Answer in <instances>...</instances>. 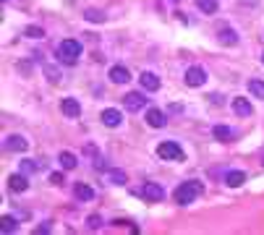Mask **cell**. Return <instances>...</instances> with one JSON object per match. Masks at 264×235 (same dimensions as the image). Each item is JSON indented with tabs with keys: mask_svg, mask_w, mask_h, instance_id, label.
Instances as JSON below:
<instances>
[{
	"mask_svg": "<svg viewBox=\"0 0 264 235\" xmlns=\"http://www.w3.org/2000/svg\"><path fill=\"white\" fill-rule=\"evenodd\" d=\"M110 81L112 84H128V81H131V73H128L126 65H112L110 68Z\"/></svg>",
	"mask_w": 264,
	"mask_h": 235,
	"instance_id": "ba28073f",
	"label": "cell"
},
{
	"mask_svg": "<svg viewBox=\"0 0 264 235\" xmlns=\"http://www.w3.org/2000/svg\"><path fill=\"white\" fill-rule=\"evenodd\" d=\"M84 19H87V21H92V24H94V21L100 24V21H105V13H102V11L89 8V11H84Z\"/></svg>",
	"mask_w": 264,
	"mask_h": 235,
	"instance_id": "cb8c5ba5",
	"label": "cell"
},
{
	"mask_svg": "<svg viewBox=\"0 0 264 235\" xmlns=\"http://www.w3.org/2000/svg\"><path fill=\"white\" fill-rule=\"evenodd\" d=\"M141 196H144L147 201H162L165 199V191H162V186H157V183H144L141 186Z\"/></svg>",
	"mask_w": 264,
	"mask_h": 235,
	"instance_id": "8992f818",
	"label": "cell"
},
{
	"mask_svg": "<svg viewBox=\"0 0 264 235\" xmlns=\"http://www.w3.org/2000/svg\"><path fill=\"white\" fill-rule=\"evenodd\" d=\"M196 8L201 13H217V0H196Z\"/></svg>",
	"mask_w": 264,
	"mask_h": 235,
	"instance_id": "7402d4cb",
	"label": "cell"
},
{
	"mask_svg": "<svg viewBox=\"0 0 264 235\" xmlns=\"http://www.w3.org/2000/svg\"><path fill=\"white\" fill-rule=\"evenodd\" d=\"M63 180H66L63 172H52V175H50V183L52 186H63Z\"/></svg>",
	"mask_w": 264,
	"mask_h": 235,
	"instance_id": "83f0119b",
	"label": "cell"
},
{
	"mask_svg": "<svg viewBox=\"0 0 264 235\" xmlns=\"http://www.w3.org/2000/svg\"><path fill=\"white\" fill-rule=\"evenodd\" d=\"M8 186H11V191H16V193H24L26 188H29L26 172H16V175H11V178H8Z\"/></svg>",
	"mask_w": 264,
	"mask_h": 235,
	"instance_id": "30bf717a",
	"label": "cell"
},
{
	"mask_svg": "<svg viewBox=\"0 0 264 235\" xmlns=\"http://www.w3.org/2000/svg\"><path fill=\"white\" fill-rule=\"evenodd\" d=\"M248 92H251L254 97H259V100H264V81L251 79V81H248Z\"/></svg>",
	"mask_w": 264,
	"mask_h": 235,
	"instance_id": "44dd1931",
	"label": "cell"
},
{
	"mask_svg": "<svg viewBox=\"0 0 264 235\" xmlns=\"http://www.w3.org/2000/svg\"><path fill=\"white\" fill-rule=\"evenodd\" d=\"M81 58V42L76 40H63L58 44V60L66 65H76V60Z\"/></svg>",
	"mask_w": 264,
	"mask_h": 235,
	"instance_id": "7a4b0ae2",
	"label": "cell"
},
{
	"mask_svg": "<svg viewBox=\"0 0 264 235\" xmlns=\"http://www.w3.org/2000/svg\"><path fill=\"white\" fill-rule=\"evenodd\" d=\"M204 191V186H201V180H186V183H180L176 191H173V199L178 204H191L201 196Z\"/></svg>",
	"mask_w": 264,
	"mask_h": 235,
	"instance_id": "6da1fadb",
	"label": "cell"
},
{
	"mask_svg": "<svg viewBox=\"0 0 264 235\" xmlns=\"http://www.w3.org/2000/svg\"><path fill=\"white\" fill-rule=\"evenodd\" d=\"M262 63H264V55H262Z\"/></svg>",
	"mask_w": 264,
	"mask_h": 235,
	"instance_id": "f546056e",
	"label": "cell"
},
{
	"mask_svg": "<svg viewBox=\"0 0 264 235\" xmlns=\"http://www.w3.org/2000/svg\"><path fill=\"white\" fill-rule=\"evenodd\" d=\"M58 160H60V165H63V170H73V168H76V157H73L71 151H60Z\"/></svg>",
	"mask_w": 264,
	"mask_h": 235,
	"instance_id": "d6986e66",
	"label": "cell"
},
{
	"mask_svg": "<svg viewBox=\"0 0 264 235\" xmlns=\"http://www.w3.org/2000/svg\"><path fill=\"white\" fill-rule=\"evenodd\" d=\"M157 154H160L162 160H170V162L183 160V149H180L176 141H162L160 147H157Z\"/></svg>",
	"mask_w": 264,
	"mask_h": 235,
	"instance_id": "3957f363",
	"label": "cell"
},
{
	"mask_svg": "<svg viewBox=\"0 0 264 235\" xmlns=\"http://www.w3.org/2000/svg\"><path fill=\"white\" fill-rule=\"evenodd\" d=\"M60 110H63V115H68V118H79L81 115V105L76 100H63Z\"/></svg>",
	"mask_w": 264,
	"mask_h": 235,
	"instance_id": "5bb4252c",
	"label": "cell"
},
{
	"mask_svg": "<svg viewBox=\"0 0 264 235\" xmlns=\"http://www.w3.org/2000/svg\"><path fill=\"white\" fill-rule=\"evenodd\" d=\"M37 170H40V162H32V160L21 162V172H37Z\"/></svg>",
	"mask_w": 264,
	"mask_h": 235,
	"instance_id": "484cf974",
	"label": "cell"
},
{
	"mask_svg": "<svg viewBox=\"0 0 264 235\" xmlns=\"http://www.w3.org/2000/svg\"><path fill=\"white\" fill-rule=\"evenodd\" d=\"M108 180H110L112 186H126V180H128V178H126V172H123V170H110V172H108Z\"/></svg>",
	"mask_w": 264,
	"mask_h": 235,
	"instance_id": "ffe728a7",
	"label": "cell"
},
{
	"mask_svg": "<svg viewBox=\"0 0 264 235\" xmlns=\"http://www.w3.org/2000/svg\"><path fill=\"white\" fill-rule=\"evenodd\" d=\"M102 123L108 126V128H118L120 123H123V112L115 110V107H108V110H102Z\"/></svg>",
	"mask_w": 264,
	"mask_h": 235,
	"instance_id": "52a82bcc",
	"label": "cell"
},
{
	"mask_svg": "<svg viewBox=\"0 0 264 235\" xmlns=\"http://www.w3.org/2000/svg\"><path fill=\"white\" fill-rule=\"evenodd\" d=\"M204 81H207V71L201 65H191L186 71V84L188 86H201Z\"/></svg>",
	"mask_w": 264,
	"mask_h": 235,
	"instance_id": "5b68a950",
	"label": "cell"
},
{
	"mask_svg": "<svg viewBox=\"0 0 264 235\" xmlns=\"http://www.w3.org/2000/svg\"><path fill=\"white\" fill-rule=\"evenodd\" d=\"M44 76H47V81H52V84H58L60 81V71L52 65H44Z\"/></svg>",
	"mask_w": 264,
	"mask_h": 235,
	"instance_id": "d4e9b609",
	"label": "cell"
},
{
	"mask_svg": "<svg viewBox=\"0 0 264 235\" xmlns=\"http://www.w3.org/2000/svg\"><path fill=\"white\" fill-rule=\"evenodd\" d=\"M123 105H126V110L139 112V110H144V107H147V97H144V94H139V92H128V94L123 97Z\"/></svg>",
	"mask_w": 264,
	"mask_h": 235,
	"instance_id": "277c9868",
	"label": "cell"
},
{
	"mask_svg": "<svg viewBox=\"0 0 264 235\" xmlns=\"http://www.w3.org/2000/svg\"><path fill=\"white\" fill-rule=\"evenodd\" d=\"M212 133H215V139H220V141H233V136H236V131L228 126H215Z\"/></svg>",
	"mask_w": 264,
	"mask_h": 235,
	"instance_id": "e0dca14e",
	"label": "cell"
},
{
	"mask_svg": "<svg viewBox=\"0 0 264 235\" xmlns=\"http://www.w3.org/2000/svg\"><path fill=\"white\" fill-rule=\"evenodd\" d=\"M0 222H3V225H0V230H3L5 235H8V233H16V230H19V225H16V219H13V217H3Z\"/></svg>",
	"mask_w": 264,
	"mask_h": 235,
	"instance_id": "603a6c76",
	"label": "cell"
},
{
	"mask_svg": "<svg viewBox=\"0 0 264 235\" xmlns=\"http://www.w3.org/2000/svg\"><path fill=\"white\" fill-rule=\"evenodd\" d=\"M87 225H89V227H92V230H97V227H100V225H102V219H100V217H97V214H92V217H89V219H87Z\"/></svg>",
	"mask_w": 264,
	"mask_h": 235,
	"instance_id": "f1b7e54d",
	"label": "cell"
},
{
	"mask_svg": "<svg viewBox=\"0 0 264 235\" xmlns=\"http://www.w3.org/2000/svg\"><path fill=\"white\" fill-rule=\"evenodd\" d=\"M73 196H76L79 201H92L94 199V191L89 186H84V183H76V186H73Z\"/></svg>",
	"mask_w": 264,
	"mask_h": 235,
	"instance_id": "9a60e30c",
	"label": "cell"
},
{
	"mask_svg": "<svg viewBox=\"0 0 264 235\" xmlns=\"http://www.w3.org/2000/svg\"><path fill=\"white\" fill-rule=\"evenodd\" d=\"M233 110H236V115H241V118H248L254 112L251 102L243 100V97H236V100H233Z\"/></svg>",
	"mask_w": 264,
	"mask_h": 235,
	"instance_id": "7c38bea8",
	"label": "cell"
},
{
	"mask_svg": "<svg viewBox=\"0 0 264 235\" xmlns=\"http://www.w3.org/2000/svg\"><path fill=\"white\" fill-rule=\"evenodd\" d=\"M26 147H29V141L24 136H8L5 139V149H11V151H26Z\"/></svg>",
	"mask_w": 264,
	"mask_h": 235,
	"instance_id": "4fadbf2b",
	"label": "cell"
},
{
	"mask_svg": "<svg viewBox=\"0 0 264 235\" xmlns=\"http://www.w3.org/2000/svg\"><path fill=\"white\" fill-rule=\"evenodd\" d=\"M139 81H141V86L149 89V92H154V89H160V76L152 73V71H144L139 76Z\"/></svg>",
	"mask_w": 264,
	"mask_h": 235,
	"instance_id": "8fae6325",
	"label": "cell"
},
{
	"mask_svg": "<svg viewBox=\"0 0 264 235\" xmlns=\"http://www.w3.org/2000/svg\"><path fill=\"white\" fill-rule=\"evenodd\" d=\"M243 180H246V172L243 170H230L228 175H225V183H228L230 188H238Z\"/></svg>",
	"mask_w": 264,
	"mask_h": 235,
	"instance_id": "2e32d148",
	"label": "cell"
},
{
	"mask_svg": "<svg viewBox=\"0 0 264 235\" xmlns=\"http://www.w3.org/2000/svg\"><path fill=\"white\" fill-rule=\"evenodd\" d=\"M220 42L222 44H238V34L233 32V29H220Z\"/></svg>",
	"mask_w": 264,
	"mask_h": 235,
	"instance_id": "ac0fdd59",
	"label": "cell"
},
{
	"mask_svg": "<svg viewBox=\"0 0 264 235\" xmlns=\"http://www.w3.org/2000/svg\"><path fill=\"white\" fill-rule=\"evenodd\" d=\"M26 37H32V40H40V37H44V32L40 26H26Z\"/></svg>",
	"mask_w": 264,
	"mask_h": 235,
	"instance_id": "4316f807",
	"label": "cell"
},
{
	"mask_svg": "<svg viewBox=\"0 0 264 235\" xmlns=\"http://www.w3.org/2000/svg\"><path fill=\"white\" fill-rule=\"evenodd\" d=\"M147 123L152 126V128H165V123H168V118H165V112H162V110H157V107H149V110H147Z\"/></svg>",
	"mask_w": 264,
	"mask_h": 235,
	"instance_id": "9c48e42d",
	"label": "cell"
}]
</instances>
